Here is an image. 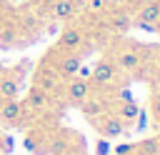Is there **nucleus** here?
<instances>
[{
	"instance_id": "nucleus-1",
	"label": "nucleus",
	"mask_w": 160,
	"mask_h": 155,
	"mask_svg": "<svg viewBox=\"0 0 160 155\" xmlns=\"http://www.w3.org/2000/svg\"><path fill=\"white\" fill-rule=\"evenodd\" d=\"M158 18H160V0H142L140 8L135 10L132 22H140V25H155Z\"/></svg>"
},
{
	"instance_id": "nucleus-2",
	"label": "nucleus",
	"mask_w": 160,
	"mask_h": 155,
	"mask_svg": "<svg viewBox=\"0 0 160 155\" xmlns=\"http://www.w3.org/2000/svg\"><path fill=\"white\" fill-rule=\"evenodd\" d=\"M82 40H85V32H82V28L68 25V28L60 32L58 48H60V50H65V52H70V50H78V48L82 45Z\"/></svg>"
},
{
	"instance_id": "nucleus-3",
	"label": "nucleus",
	"mask_w": 160,
	"mask_h": 155,
	"mask_svg": "<svg viewBox=\"0 0 160 155\" xmlns=\"http://www.w3.org/2000/svg\"><path fill=\"white\" fill-rule=\"evenodd\" d=\"M80 65H82V58L70 50V52H65V55L58 60V68H55V70H58L60 78H75L78 70H80Z\"/></svg>"
},
{
	"instance_id": "nucleus-4",
	"label": "nucleus",
	"mask_w": 160,
	"mask_h": 155,
	"mask_svg": "<svg viewBox=\"0 0 160 155\" xmlns=\"http://www.w3.org/2000/svg\"><path fill=\"white\" fill-rule=\"evenodd\" d=\"M115 70H125V72H132V70H138L140 68V52L135 50V48H125V50H120L118 52V58H115Z\"/></svg>"
},
{
	"instance_id": "nucleus-5",
	"label": "nucleus",
	"mask_w": 160,
	"mask_h": 155,
	"mask_svg": "<svg viewBox=\"0 0 160 155\" xmlns=\"http://www.w3.org/2000/svg\"><path fill=\"white\" fill-rule=\"evenodd\" d=\"M115 65H112V60H98L95 62V68L90 70V78L98 82V85H108V82H112V78H115Z\"/></svg>"
},
{
	"instance_id": "nucleus-6",
	"label": "nucleus",
	"mask_w": 160,
	"mask_h": 155,
	"mask_svg": "<svg viewBox=\"0 0 160 155\" xmlns=\"http://www.w3.org/2000/svg\"><path fill=\"white\" fill-rule=\"evenodd\" d=\"M88 98H90V85H88V80L75 78V80L68 85V100H70L72 105H80V102L88 100Z\"/></svg>"
},
{
	"instance_id": "nucleus-7",
	"label": "nucleus",
	"mask_w": 160,
	"mask_h": 155,
	"mask_svg": "<svg viewBox=\"0 0 160 155\" xmlns=\"http://www.w3.org/2000/svg\"><path fill=\"white\" fill-rule=\"evenodd\" d=\"M75 12H78L75 0H52L50 2V15L55 20H70Z\"/></svg>"
},
{
	"instance_id": "nucleus-8",
	"label": "nucleus",
	"mask_w": 160,
	"mask_h": 155,
	"mask_svg": "<svg viewBox=\"0 0 160 155\" xmlns=\"http://www.w3.org/2000/svg\"><path fill=\"white\" fill-rule=\"evenodd\" d=\"M58 80H60V75H58L55 68H42V70H38V88H40V90L52 92V90L58 88Z\"/></svg>"
},
{
	"instance_id": "nucleus-9",
	"label": "nucleus",
	"mask_w": 160,
	"mask_h": 155,
	"mask_svg": "<svg viewBox=\"0 0 160 155\" xmlns=\"http://www.w3.org/2000/svg\"><path fill=\"white\" fill-rule=\"evenodd\" d=\"M20 115H22V105L18 102V98L15 100H5L0 105V120L2 122H18Z\"/></svg>"
},
{
	"instance_id": "nucleus-10",
	"label": "nucleus",
	"mask_w": 160,
	"mask_h": 155,
	"mask_svg": "<svg viewBox=\"0 0 160 155\" xmlns=\"http://www.w3.org/2000/svg\"><path fill=\"white\" fill-rule=\"evenodd\" d=\"M98 130H100L105 138H118V135H122L125 122H120V120H118V118H112V115H105V118L100 120Z\"/></svg>"
},
{
	"instance_id": "nucleus-11",
	"label": "nucleus",
	"mask_w": 160,
	"mask_h": 155,
	"mask_svg": "<svg viewBox=\"0 0 160 155\" xmlns=\"http://www.w3.org/2000/svg\"><path fill=\"white\" fill-rule=\"evenodd\" d=\"M140 115V105L135 100H128V102H120L118 105V120L120 122H135V118Z\"/></svg>"
},
{
	"instance_id": "nucleus-12",
	"label": "nucleus",
	"mask_w": 160,
	"mask_h": 155,
	"mask_svg": "<svg viewBox=\"0 0 160 155\" xmlns=\"http://www.w3.org/2000/svg\"><path fill=\"white\" fill-rule=\"evenodd\" d=\"M18 92H20V82H18V78H12V75L0 78V98H2V100H15Z\"/></svg>"
},
{
	"instance_id": "nucleus-13",
	"label": "nucleus",
	"mask_w": 160,
	"mask_h": 155,
	"mask_svg": "<svg viewBox=\"0 0 160 155\" xmlns=\"http://www.w3.org/2000/svg\"><path fill=\"white\" fill-rule=\"evenodd\" d=\"M132 28V18H130V12H112L110 15V30L112 32H128Z\"/></svg>"
},
{
	"instance_id": "nucleus-14",
	"label": "nucleus",
	"mask_w": 160,
	"mask_h": 155,
	"mask_svg": "<svg viewBox=\"0 0 160 155\" xmlns=\"http://www.w3.org/2000/svg\"><path fill=\"white\" fill-rule=\"evenodd\" d=\"M45 105H48V92L40 90V88H32L30 95H28V108H32V110H42Z\"/></svg>"
},
{
	"instance_id": "nucleus-15",
	"label": "nucleus",
	"mask_w": 160,
	"mask_h": 155,
	"mask_svg": "<svg viewBox=\"0 0 160 155\" xmlns=\"http://www.w3.org/2000/svg\"><path fill=\"white\" fill-rule=\"evenodd\" d=\"M80 108H82V112H85L88 118H92V115H98V112H102V110H105V105H102L100 100H82V102H80Z\"/></svg>"
},
{
	"instance_id": "nucleus-16",
	"label": "nucleus",
	"mask_w": 160,
	"mask_h": 155,
	"mask_svg": "<svg viewBox=\"0 0 160 155\" xmlns=\"http://www.w3.org/2000/svg\"><path fill=\"white\" fill-rule=\"evenodd\" d=\"M48 150H50L52 155H62V152H65V140H62V138H55V140L50 142Z\"/></svg>"
},
{
	"instance_id": "nucleus-17",
	"label": "nucleus",
	"mask_w": 160,
	"mask_h": 155,
	"mask_svg": "<svg viewBox=\"0 0 160 155\" xmlns=\"http://www.w3.org/2000/svg\"><path fill=\"white\" fill-rule=\"evenodd\" d=\"M108 8V0H88V10L90 12H102Z\"/></svg>"
},
{
	"instance_id": "nucleus-18",
	"label": "nucleus",
	"mask_w": 160,
	"mask_h": 155,
	"mask_svg": "<svg viewBox=\"0 0 160 155\" xmlns=\"http://www.w3.org/2000/svg\"><path fill=\"white\" fill-rule=\"evenodd\" d=\"M150 110H152V118L160 122V92L152 95V102H150Z\"/></svg>"
},
{
	"instance_id": "nucleus-19",
	"label": "nucleus",
	"mask_w": 160,
	"mask_h": 155,
	"mask_svg": "<svg viewBox=\"0 0 160 155\" xmlns=\"http://www.w3.org/2000/svg\"><path fill=\"white\" fill-rule=\"evenodd\" d=\"M95 152H98V155H108V152H110V142H108V140H98Z\"/></svg>"
},
{
	"instance_id": "nucleus-20",
	"label": "nucleus",
	"mask_w": 160,
	"mask_h": 155,
	"mask_svg": "<svg viewBox=\"0 0 160 155\" xmlns=\"http://www.w3.org/2000/svg\"><path fill=\"white\" fill-rule=\"evenodd\" d=\"M112 150H115L118 155H125V152H130V150H132V145H118V148H112Z\"/></svg>"
},
{
	"instance_id": "nucleus-21",
	"label": "nucleus",
	"mask_w": 160,
	"mask_h": 155,
	"mask_svg": "<svg viewBox=\"0 0 160 155\" xmlns=\"http://www.w3.org/2000/svg\"><path fill=\"white\" fill-rule=\"evenodd\" d=\"M120 100H122V102H128V100H132V95H130V90H122V92H120Z\"/></svg>"
},
{
	"instance_id": "nucleus-22",
	"label": "nucleus",
	"mask_w": 160,
	"mask_h": 155,
	"mask_svg": "<svg viewBox=\"0 0 160 155\" xmlns=\"http://www.w3.org/2000/svg\"><path fill=\"white\" fill-rule=\"evenodd\" d=\"M25 148H28V150H38V148H35V140H32V138H25Z\"/></svg>"
},
{
	"instance_id": "nucleus-23",
	"label": "nucleus",
	"mask_w": 160,
	"mask_h": 155,
	"mask_svg": "<svg viewBox=\"0 0 160 155\" xmlns=\"http://www.w3.org/2000/svg\"><path fill=\"white\" fill-rule=\"evenodd\" d=\"M155 150H158V152H160V138H158V140H155Z\"/></svg>"
},
{
	"instance_id": "nucleus-24",
	"label": "nucleus",
	"mask_w": 160,
	"mask_h": 155,
	"mask_svg": "<svg viewBox=\"0 0 160 155\" xmlns=\"http://www.w3.org/2000/svg\"><path fill=\"white\" fill-rule=\"evenodd\" d=\"M155 32H160V18H158V22H155Z\"/></svg>"
},
{
	"instance_id": "nucleus-25",
	"label": "nucleus",
	"mask_w": 160,
	"mask_h": 155,
	"mask_svg": "<svg viewBox=\"0 0 160 155\" xmlns=\"http://www.w3.org/2000/svg\"><path fill=\"white\" fill-rule=\"evenodd\" d=\"M75 155H82V152H75Z\"/></svg>"
},
{
	"instance_id": "nucleus-26",
	"label": "nucleus",
	"mask_w": 160,
	"mask_h": 155,
	"mask_svg": "<svg viewBox=\"0 0 160 155\" xmlns=\"http://www.w3.org/2000/svg\"><path fill=\"white\" fill-rule=\"evenodd\" d=\"M158 82H160V78H158Z\"/></svg>"
}]
</instances>
